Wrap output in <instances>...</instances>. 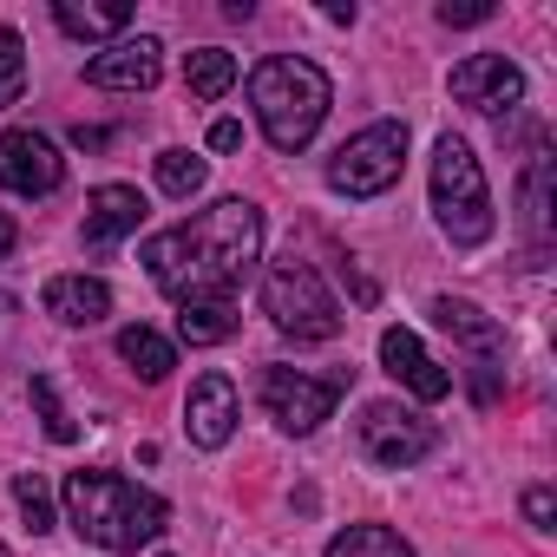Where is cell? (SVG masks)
Returning a JSON list of instances; mask_svg holds the SVG:
<instances>
[{
	"instance_id": "cell-1",
	"label": "cell",
	"mask_w": 557,
	"mask_h": 557,
	"mask_svg": "<svg viewBox=\"0 0 557 557\" xmlns=\"http://www.w3.org/2000/svg\"><path fill=\"white\" fill-rule=\"evenodd\" d=\"M256 262H262V210L249 197H223L197 210L190 223H171L145 243V269L171 302L230 296Z\"/></svg>"
},
{
	"instance_id": "cell-2",
	"label": "cell",
	"mask_w": 557,
	"mask_h": 557,
	"mask_svg": "<svg viewBox=\"0 0 557 557\" xmlns=\"http://www.w3.org/2000/svg\"><path fill=\"white\" fill-rule=\"evenodd\" d=\"M66 518L86 544L99 550H138L151 544L164 524H171V505L145 485H132L125 472H106V466H86L66 479Z\"/></svg>"
},
{
	"instance_id": "cell-3",
	"label": "cell",
	"mask_w": 557,
	"mask_h": 557,
	"mask_svg": "<svg viewBox=\"0 0 557 557\" xmlns=\"http://www.w3.org/2000/svg\"><path fill=\"white\" fill-rule=\"evenodd\" d=\"M249 106L275 151H302L329 119V73L302 53H275L249 73Z\"/></svg>"
},
{
	"instance_id": "cell-4",
	"label": "cell",
	"mask_w": 557,
	"mask_h": 557,
	"mask_svg": "<svg viewBox=\"0 0 557 557\" xmlns=\"http://www.w3.org/2000/svg\"><path fill=\"white\" fill-rule=\"evenodd\" d=\"M433 216H440V230H446L459 249H479V243L498 230V216H492V190H485V171H479L472 145L453 138V132L433 145Z\"/></svg>"
},
{
	"instance_id": "cell-5",
	"label": "cell",
	"mask_w": 557,
	"mask_h": 557,
	"mask_svg": "<svg viewBox=\"0 0 557 557\" xmlns=\"http://www.w3.org/2000/svg\"><path fill=\"white\" fill-rule=\"evenodd\" d=\"M262 309H269L275 329L296 335V342H335L342 335V302L329 296L315 262H302L296 249L262 269Z\"/></svg>"
},
{
	"instance_id": "cell-6",
	"label": "cell",
	"mask_w": 557,
	"mask_h": 557,
	"mask_svg": "<svg viewBox=\"0 0 557 557\" xmlns=\"http://www.w3.org/2000/svg\"><path fill=\"white\" fill-rule=\"evenodd\" d=\"M400 171H407V125H394V119L355 132V138L329 158V184H335L342 197H381V190L400 184Z\"/></svg>"
},
{
	"instance_id": "cell-7",
	"label": "cell",
	"mask_w": 557,
	"mask_h": 557,
	"mask_svg": "<svg viewBox=\"0 0 557 557\" xmlns=\"http://www.w3.org/2000/svg\"><path fill=\"white\" fill-rule=\"evenodd\" d=\"M433 322L466 348L472 400H479V407H492V400H498V374H505V329H498L479 302H459V296H440V302H433Z\"/></svg>"
},
{
	"instance_id": "cell-8",
	"label": "cell",
	"mask_w": 557,
	"mask_h": 557,
	"mask_svg": "<svg viewBox=\"0 0 557 557\" xmlns=\"http://www.w3.org/2000/svg\"><path fill=\"white\" fill-rule=\"evenodd\" d=\"M335 400H342V381H322V374H302V368H269L262 374V407L283 433H315L322 420H335Z\"/></svg>"
},
{
	"instance_id": "cell-9",
	"label": "cell",
	"mask_w": 557,
	"mask_h": 557,
	"mask_svg": "<svg viewBox=\"0 0 557 557\" xmlns=\"http://www.w3.org/2000/svg\"><path fill=\"white\" fill-rule=\"evenodd\" d=\"M433 446H440L433 420H420V413H407V407H394V400H374V407L361 413V453H368L374 466H387V472L420 466Z\"/></svg>"
},
{
	"instance_id": "cell-10",
	"label": "cell",
	"mask_w": 557,
	"mask_h": 557,
	"mask_svg": "<svg viewBox=\"0 0 557 557\" xmlns=\"http://www.w3.org/2000/svg\"><path fill=\"white\" fill-rule=\"evenodd\" d=\"M0 184L14 197H53L66 184V158L47 132H0Z\"/></svg>"
},
{
	"instance_id": "cell-11",
	"label": "cell",
	"mask_w": 557,
	"mask_h": 557,
	"mask_svg": "<svg viewBox=\"0 0 557 557\" xmlns=\"http://www.w3.org/2000/svg\"><path fill=\"white\" fill-rule=\"evenodd\" d=\"M164 73V47L151 34H132V40H112L106 53L86 60V79L106 86V92H151Z\"/></svg>"
},
{
	"instance_id": "cell-12",
	"label": "cell",
	"mask_w": 557,
	"mask_h": 557,
	"mask_svg": "<svg viewBox=\"0 0 557 557\" xmlns=\"http://www.w3.org/2000/svg\"><path fill=\"white\" fill-rule=\"evenodd\" d=\"M453 99L472 106V112H511L524 99V73L505 53H472V60L453 66Z\"/></svg>"
},
{
	"instance_id": "cell-13",
	"label": "cell",
	"mask_w": 557,
	"mask_h": 557,
	"mask_svg": "<svg viewBox=\"0 0 557 557\" xmlns=\"http://www.w3.org/2000/svg\"><path fill=\"white\" fill-rule=\"evenodd\" d=\"M184 433H190V446H203V453L230 446V433H236V387H230V374H197V381H190Z\"/></svg>"
},
{
	"instance_id": "cell-14",
	"label": "cell",
	"mask_w": 557,
	"mask_h": 557,
	"mask_svg": "<svg viewBox=\"0 0 557 557\" xmlns=\"http://www.w3.org/2000/svg\"><path fill=\"white\" fill-rule=\"evenodd\" d=\"M381 368H387L413 400H446V394H453V374L420 348L413 329H387V335H381Z\"/></svg>"
},
{
	"instance_id": "cell-15",
	"label": "cell",
	"mask_w": 557,
	"mask_h": 557,
	"mask_svg": "<svg viewBox=\"0 0 557 557\" xmlns=\"http://www.w3.org/2000/svg\"><path fill=\"white\" fill-rule=\"evenodd\" d=\"M145 223V197L132 190V184H99L92 197H86V243L92 249H112L119 236H132Z\"/></svg>"
},
{
	"instance_id": "cell-16",
	"label": "cell",
	"mask_w": 557,
	"mask_h": 557,
	"mask_svg": "<svg viewBox=\"0 0 557 557\" xmlns=\"http://www.w3.org/2000/svg\"><path fill=\"white\" fill-rule=\"evenodd\" d=\"M40 302H47V315L66 322V329H92V322L112 315V289L99 283V275H53Z\"/></svg>"
},
{
	"instance_id": "cell-17",
	"label": "cell",
	"mask_w": 557,
	"mask_h": 557,
	"mask_svg": "<svg viewBox=\"0 0 557 557\" xmlns=\"http://www.w3.org/2000/svg\"><path fill=\"white\" fill-rule=\"evenodd\" d=\"M236 335V302L230 296H197V302H177V342L190 348H216Z\"/></svg>"
},
{
	"instance_id": "cell-18",
	"label": "cell",
	"mask_w": 557,
	"mask_h": 557,
	"mask_svg": "<svg viewBox=\"0 0 557 557\" xmlns=\"http://www.w3.org/2000/svg\"><path fill=\"white\" fill-rule=\"evenodd\" d=\"M53 21H60L73 40H119V34L132 27V8H125V0H112V8H86V0H60V8H53Z\"/></svg>"
},
{
	"instance_id": "cell-19",
	"label": "cell",
	"mask_w": 557,
	"mask_h": 557,
	"mask_svg": "<svg viewBox=\"0 0 557 557\" xmlns=\"http://www.w3.org/2000/svg\"><path fill=\"white\" fill-rule=\"evenodd\" d=\"M119 361H125L138 381H164V374L177 368V348H171L158 329H145V322H138V329H125V335H119Z\"/></svg>"
},
{
	"instance_id": "cell-20",
	"label": "cell",
	"mask_w": 557,
	"mask_h": 557,
	"mask_svg": "<svg viewBox=\"0 0 557 557\" xmlns=\"http://www.w3.org/2000/svg\"><path fill=\"white\" fill-rule=\"evenodd\" d=\"M322 557H413V544L400 531H387V524H348V531L329 537Z\"/></svg>"
},
{
	"instance_id": "cell-21",
	"label": "cell",
	"mask_w": 557,
	"mask_h": 557,
	"mask_svg": "<svg viewBox=\"0 0 557 557\" xmlns=\"http://www.w3.org/2000/svg\"><path fill=\"white\" fill-rule=\"evenodd\" d=\"M184 86H190L197 99H223V92L236 86V60H230L223 47H197V53H184Z\"/></svg>"
},
{
	"instance_id": "cell-22",
	"label": "cell",
	"mask_w": 557,
	"mask_h": 557,
	"mask_svg": "<svg viewBox=\"0 0 557 557\" xmlns=\"http://www.w3.org/2000/svg\"><path fill=\"white\" fill-rule=\"evenodd\" d=\"M524 230H531V249L550 243V158L524 164Z\"/></svg>"
},
{
	"instance_id": "cell-23",
	"label": "cell",
	"mask_w": 557,
	"mask_h": 557,
	"mask_svg": "<svg viewBox=\"0 0 557 557\" xmlns=\"http://www.w3.org/2000/svg\"><path fill=\"white\" fill-rule=\"evenodd\" d=\"M158 190H164V197L203 190V158H197V151H158Z\"/></svg>"
},
{
	"instance_id": "cell-24",
	"label": "cell",
	"mask_w": 557,
	"mask_h": 557,
	"mask_svg": "<svg viewBox=\"0 0 557 557\" xmlns=\"http://www.w3.org/2000/svg\"><path fill=\"white\" fill-rule=\"evenodd\" d=\"M27 394H34V407H40V426H47V440H53V446H73V440H79V420L60 407L53 381H47V374H34V387H27Z\"/></svg>"
},
{
	"instance_id": "cell-25",
	"label": "cell",
	"mask_w": 557,
	"mask_h": 557,
	"mask_svg": "<svg viewBox=\"0 0 557 557\" xmlns=\"http://www.w3.org/2000/svg\"><path fill=\"white\" fill-rule=\"evenodd\" d=\"M21 86H27V47L14 27H0V112L21 99Z\"/></svg>"
},
{
	"instance_id": "cell-26",
	"label": "cell",
	"mask_w": 557,
	"mask_h": 557,
	"mask_svg": "<svg viewBox=\"0 0 557 557\" xmlns=\"http://www.w3.org/2000/svg\"><path fill=\"white\" fill-rule=\"evenodd\" d=\"M14 498H21V518H27V531L40 537V531H53V492H47V479L40 472H21L14 479Z\"/></svg>"
},
{
	"instance_id": "cell-27",
	"label": "cell",
	"mask_w": 557,
	"mask_h": 557,
	"mask_svg": "<svg viewBox=\"0 0 557 557\" xmlns=\"http://www.w3.org/2000/svg\"><path fill=\"white\" fill-rule=\"evenodd\" d=\"M524 518H531V531H557V492L550 485H531L524 492Z\"/></svg>"
},
{
	"instance_id": "cell-28",
	"label": "cell",
	"mask_w": 557,
	"mask_h": 557,
	"mask_svg": "<svg viewBox=\"0 0 557 557\" xmlns=\"http://www.w3.org/2000/svg\"><path fill=\"white\" fill-rule=\"evenodd\" d=\"M479 21H492V0H466V8H440V27H479Z\"/></svg>"
},
{
	"instance_id": "cell-29",
	"label": "cell",
	"mask_w": 557,
	"mask_h": 557,
	"mask_svg": "<svg viewBox=\"0 0 557 557\" xmlns=\"http://www.w3.org/2000/svg\"><path fill=\"white\" fill-rule=\"evenodd\" d=\"M236 145H243V125L236 119H216L210 125V151H236Z\"/></svg>"
},
{
	"instance_id": "cell-30",
	"label": "cell",
	"mask_w": 557,
	"mask_h": 557,
	"mask_svg": "<svg viewBox=\"0 0 557 557\" xmlns=\"http://www.w3.org/2000/svg\"><path fill=\"white\" fill-rule=\"evenodd\" d=\"M14 243H21V230H14V216H8V210H0V262L14 256Z\"/></svg>"
},
{
	"instance_id": "cell-31",
	"label": "cell",
	"mask_w": 557,
	"mask_h": 557,
	"mask_svg": "<svg viewBox=\"0 0 557 557\" xmlns=\"http://www.w3.org/2000/svg\"><path fill=\"white\" fill-rule=\"evenodd\" d=\"M335 27H355V0H329V8H322Z\"/></svg>"
},
{
	"instance_id": "cell-32",
	"label": "cell",
	"mask_w": 557,
	"mask_h": 557,
	"mask_svg": "<svg viewBox=\"0 0 557 557\" xmlns=\"http://www.w3.org/2000/svg\"><path fill=\"white\" fill-rule=\"evenodd\" d=\"M0 557H14V550H8V544H0Z\"/></svg>"
}]
</instances>
